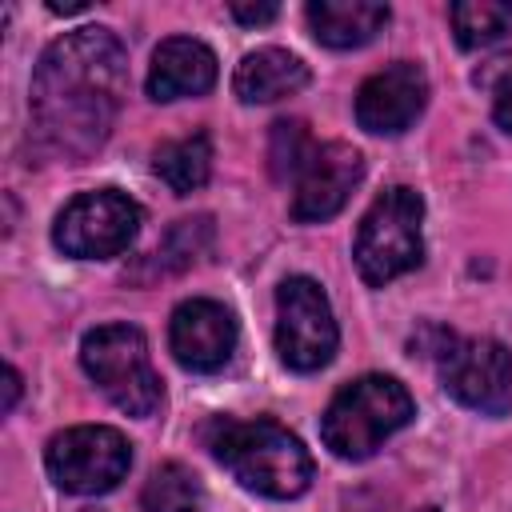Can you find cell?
Returning <instances> with one entry per match:
<instances>
[{
    "instance_id": "cell-8",
    "label": "cell",
    "mask_w": 512,
    "mask_h": 512,
    "mask_svg": "<svg viewBox=\"0 0 512 512\" xmlns=\"http://www.w3.org/2000/svg\"><path fill=\"white\" fill-rule=\"evenodd\" d=\"M336 320L312 276H288L276 288V352L292 372H316L336 352Z\"/></svg>"
},
{
    "instance_id": "cell-2",
    "label": "cell",
    "mask_w": 512,
    "mask_h": 512,
    "mask_svg": "<svg viewBox=\"0 0 512 512\" xmlns=\"http://www.w3.org/2000/svg\"><path fill=\"white\" fill-rule=\"evenodd\" d=\"M208 452L252 492L272 500H292L312 480V456L308 448L280 428L276 420H232L216 416L204 428Z\"/></svg>"
},
{
    "instance_id": "cell-14",
    "label": "cell",
    "mask_w": 512,
    "mask_h": 512,
    "mask_svg": "<svg viewBox=\"0 0 512 512\" xmlns=\"http://www.w3.org/2000/svg\"><path fill=\"white\" fill-rule=\"evenodd\" d=\"M308 84V64L284 48H256L236 64L232 92L244 104H272Z\"/></svg>"
},
{
    "instance_id": "cell-10",
    "label": "cell",
    "mask_w": 512,
    "mask_h": 512,
    "mask_svg": "<svg viewBox=\"0 0 512 512\" xmlns=\"http://www.w3.org/2000/svg\"><path fill=\"white\" fill-rule=\"evenodd\" d=\"M428 104V76L412 60L372 72L356 92V124L372 136H400Z\"/></svg>"
},
{
    "instance_id": "cell-7",
    "label": "cell",
    "mask_w": 512,
    "mask_h": 512,
    "mask_svg": "<svg viewBox=\"0 0 512 512\" xmlns=\"http://www.w3.org/2000/svg\"><path fill=\"white\" fill-rule=\"evenodd\" d=\"M140 232V204L116 188L80 192L56 216L52 240L64 256L76 260H108L120 256Z\"/></svg>"
},
{
    "instance_id": "cell-9",
    "label": "cell",
    "mask_w": 512,
    "mask_h": 512,
    "mask_svg": "<svg viewBox=\"0 0 512 512\" xmlns=\"http://www.w3.org/2000/svg\"><path fill=\"white\" fill-rule=\"evenodd\" d=\"M440 384L472 412L504 416L512 408V352L500 340H456L444 348Z\"/></svg>"
},
{
    "instance_id": "cell-4",
    "label": "cell",
    "mask_w": 512,
    "mask_h": 512,
    "mask_svg": "<svg viewBox=\"0 0 512 512\" xmlns=\"http://www.w3.org/2000/svg\"><path fill=\"white\" fill-rule=\"evenodd\" d=\"M424 200L420 192L396 184L372 200V208L360 216L356 228V268L372 288H384L388 280L412 272L424 260Z\"/></svg>"
},
{
    "instance_id": "cell-19",
    "label": "cell",
    "mask_w": 512,
    "mask_h": 512,
    "mask_svg": "<svg viewBox=\"0 0 512 512\" xmlns=\"http://www.w3.org/2000/svg\"><path fill=\"white\" fill-rule=\"evenodd\" d=\"M312 152H316V144H312V136H308V128L300 120H276L272 124L268 160H272V176L276 180H296Z\"/></svg>"
},
{
    "instance_id": "cell-21",
    "label": "cell",
    "mask_w": 512,
    "mask_h": 512,
    "mask_svg": "<svg viewBox=\"0 0 512 512\" xmlns=\"http://www.w3.org/2000/svg\"><path fill=\"white\" fill-rule=\"evenodd\" d=\"M492 112H496V124L512 132V72H508V76L500 80V88H496V104H492Z\"/></svg>"
},
{
    "instance_id": "cell-22",
    "label": "cell",
    "mask_w": 512,
    "mask_h": 512,
    "mask_svg": "<svg viewBox=\"0 0 512 512\" xmlns=\"http://www.w3.org/2000/svg\"><path fill=\"white\" fill-rule=\"evenodd\" d=\"M16 400H20V372L8 364V368H4V404H0V412H12Z\"/></svg>"
},
{
    "instance_id": "cell-6",
    "label": "cell",
    "mask_w": 512,
    "mask_h": 512,
    "mask_svg": "<svg viewBox=\"0 0 512 512\" xmlns=\"http://www.w3.org/2000/svg\"><path fill=\"white\" fill-rule=\"evenodd\" d=\"M48 476L76 496L112 492L132 468V444L108 424H76L48 440Z\"/></svg>"
},
{
    "instance_id": "cell-13",
    "label": "cell",
    "mask_w": 512,
    "mask_h": 512,
    "mask_svg": "<svg viewBox=\"0 0 512 512\" xmlns=\"http://www.w3.org/2000/svg\"><path fill=\"white\" fill-rule=\"evenodd\" d=\"M216 84V56L208 44L192 36H168L152 52L148 68V96L152 100H184L204 96Z\"/></svg>"
},
{
    "instance_id": "cell-5",
    "label": "cell",
    "mask_w": 512,
    "mask_h": 512,
    "mask_svg": "<svg viewBox=\"0 0 512 512\" xmlns=\"http://www.w3.org/2000/svg\"><path fill=\"white\" fill-rule=\"evenodd\" d=\"M80 364L96 388L128 416H152L164 400L148 340L132 324H100L80 344Z\"/></svg>"
},
{
    "instance_id": "cell-16",
    "label": "cell",
    "mask_w": 512,
    "mask_h": 512,
    "mask_svg": "<svg viewBox=\"0 0 512 512\" xmlns=\"http://www.w3.org/2000/svg\"><path fill=\"white\" fill-rule=\"evenodd\" d=\"M152 168L176 196L196 192L212 172V140H208V132H188L180 140H164L156 148V156H152Z\"/></svg>"
},
{
    "instance_id": "cell-20",
    "label": "cell",
    "mask_w": 512,
    "mask_h": 512,
    "mask_svg": "<svg viewBox=\"0 0 512 512\" xmlns=\"http://www.w3.org/2000/svg\"><path fill=\"white\" fill-rule=\"evenodd\" d=\"M276 4H232V16L240 20V24H268V20H276Z\"/></svg>"
},
{
    "instance_id": "cell-11",
    "label": "cell",
    "mask_w": 512,
    "mask_h": 512,
    "mask_svg": "<svg viewBox=\"0 0 512 512\" xmlns=\"http://www.w3.org/2000/svg\"><path fill=\"white\" fill-rule=\"evenodd\" d=\"M364 176V160L352 144L344 140H328V144H316V152L308 156L304 172L296 176V192H292V220L300 224H320V220H332L352 188L360 184Z\"/></svg>"
},
{
    "instance_id": "cell-24",
    "label": "cell",
    "mask_w": 512,
    "mask_h": 512,
    "mask_svg": "<svg viewBox=\"0 0 512 512\" xmlns=\"http://www.w3.org/2000/svg\"><path fill=\"white\" fill-rule=\"evenodd\" d=\"M420 512H436V508H420Z\"/></svg>"
},
{
    "instance_id": "cell-12",
    "label": "cell",
    "mask_w": 512,
    "mask_h": 512,
    "mask_svg": "<svg viewBox=\"0 0 512 512\" xmlns=\"http://www.w3.org/2000/svg\"><path fill=\"white\" fill-rule=\"evenodd\" d=\"M172 356L192 372H216L236 352V320L216 300H184L168 324Z\"/></svg>"
},
{
    "instance_id": "cell-3",
    "label": "cell",
    "mask_w": 512,
    "mask_h": 512,
    "mask_svg": "<svg viewBox=\"0 0 512 512\" xmlns=\"http://www.w3.org/2000/svg\"><path fill=\"white\" fill-rule=\"evenodd\" d=\"M412 396L396 376H356L344 384L332 404L320 416V436L340 460H364L372 456L392 432H400L412 420Z\"/></svg>"
},
{
    "instance_id": "cell-15",
    "label": "cell",
    "mask_w": 512,
    "mask_h": 512,
    "mask_svg": "<svg viewBox=\"0 0 512 512\" xmlns=\"http://www.w3.org/2000/svg\"><path fill=\"white\" fill-rule=\"evenodd\" d=\"M388 24V4L380 0H312L308 28L328 48H360Z\"/></svg>"
},
{
    "instance_id": "cell-18",
    "label": "cell",
    "mask_w": 512,
    "mask_h": 512,
    "mask_svg": "<svg viewBox=\"0 0 512 512\" xmlns=\"http://www.w3.org/2000/svg\"><path fill=\"white\" fill-rule=\"evenodd\" d=\"M452 32H456L460 48H488L512 32V4L460 0V4H452Z\"/></svg>"
},
{
    "instance_id": "cell-17",
    "label": "cell",
    "mask_w": 512,
    "mask_h": 512,
    "mask_svg": "<svg viewBox=\"0 0 512 512\" xmlns=\"http://www.w3.org/2000/svg\"><path fill=\"white\" fill-rule=\"evenodd\" d=\"M140 508L144 512H200L204 508V488L196 480V472H188L184 464H160L140 492Z\"/></svg>"
},
{
    "instance_id": "cell-23",
    "label": "cell",
    "mask_w": 512,
    "mask_h": 512,
    "mask_svg": "<svg viewBox=\"0 0 512 512\" xmlns=\"http://www.w3.org/2000/svg\"><path fill=\"white\" fill-rule=\"evenodd\" d=\"M80 8H88L84 0H72V4H48V12H80Z\"/></svg>"
},
{
    "instance_id": "cell-1",
    "label": "cell",
    "mask_w": 512,
    "mask_h": 512,
    "mask_svg": "<svg viewBox=\"0 0 512 512\" xmlns=\"http://www.w3.org/2000/svg\"><path fill=\"white\" fill-rule=\"evenodd\" d=\"M128 88V56L108 28L60 36L32 72V128L52 156L84 160L108 140Z\"/></svg>"
}]
</instances>
